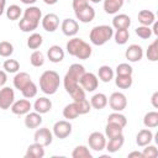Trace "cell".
Wrapping results in <instances>:
<instances>
[{"instance_id": "32", "label": "cell", "mask_w": 158, "mask_h": 158, "mask_svg": "<svg viewBox=\"0 0 158 158\" xmlns=\"http://www.w3.org/2000/svg\"><path fill=\"white\" fill-rule=\"evenodd\" d=\"M78 116H79V112L77 110V106H75L74 101L64 106V109H63V117L64 118H67L68 121H70V120L77 118Z\"/></svg>"}, {"instance_id": "39", "label": "cell", "mask_w": 158, "mask_h": 158, "mask_svg": "<svg viewBox=\"0 0 158 158\" xmlns=\"http://www.w3.org/2000/svg\"><path fill=\"white\" fill-rule=\"evenodd\" d=\"M115 38V42L117 44H125L128 38H130V32L128 28H121V30H116V32L112 36Z\"/></svg>"}, {"instance_id": "52", "label": "cell", "mask_w": 158, "mask_h": 158, "mask_svg": "<svg viewBox=\"0 0 158 158\" xmlns=\"http://www.w3.org/2000/svg\"><path fill=\"white\" fill-rule=\"evenodd\" d=\"M7 80V75L5 70H0V86H4Z\"/></svg>"}, {"instance_id": "50", "label": "cell", "mask_w": 158, "mask_h": 158, "mask_svg": "<svg viewBox=\"0 0 158 158\" xmlns=\"http://www.w3.org/2000/svg\"><path fill=\"white\" fill-rule=\"evenodd\" d=\"M88 4H89V0H73L72 6H73V10L77 11L79 9H81V7H84Z\"/></svg>"}, {"instance_id": "18", "label": "cell", "mask_w": 158, "mask_h": 158, "mask_svg": "<svg viewBox=\"0 0 158 158\" xmlns=\"http://www.w3.org/2000/svg\"><path fill=\"white\" fill-rule=\"evenodd\" d=\"M32 81V79H31V75L28 74V73H26V72H19V73H16V75L14 77V80H12V83H14V86L17 89V90H22L28 83H31Z\"/></svg>"}, {"instance_id": "2", "label": "cell", "mask_w": 158, "mask_h": 158, "mask_svg": "<svg viewBox=\"0 0 158 158\" xmlns=\"http://www.w3.org/2000/svg\"><path fill=\"white\" fill-rule=\"evenodd\" d=\"M84 73H85V68H84V65H81L79 63H74L69 67L68 72L65 73V75L63 78V85L68 94L79 85V79L81 78V75Z\"/></svg>"}, {"instance_id": "40", "label": "cell", "mask_w": 158, "mask_h": 158, "mask_svg": "<svg viewBox=\"0 0 158 158\" xmlns=\"http://www.w3.org/2000/svg\"><path fill=\"white\" fill-rule=\"evenodd\" d=\"M146 56H147V59H149L151 62H157L158 60V40H154L148 46Z\"/></svg>"}, {"instance_id": "49", "label": "cell", "mask_w": 158, "mask_h": 158, "mask_svg": "<svg viewBox=\"0 0 158 158\" xmlns=\"http://www.w3.org/2000/svg\"><path fill=\"white\" fill-rule=\"evenodd\" d=\"M69 95L72 96L73 101H80V100L85 99V90H84L80 85H78L75 89H73V90L69 93Z\"/></svg>"}, {"instance_id": "21", "label": "cell", "mask_w": 158, "mask_h": 158, "mask_svg": "<svg viewBox=\"0 0 158 158\" xmlns=\"http://www.w3.org/2000/svg\"><path fill=\"white\" fill-rule=\"evenodd\" d=\"M125 143V137L123 135L121 136H117V137H114V138H109V142H106V146H105V149L109 152V153H115L117 151H120L122 148Z\"/></svg>"}, {"instance_id": "37", "label": "cell", "mask_w": 158, "mask_h": 158, "mask_svg": "<svg viewBox=\"0 0 158 158\" xmlns=\"http://www.w3.org/2000/svg\"><path fill=\"white\" fill-rule=\"evenodd\" d=\"M22 15V9L19 6V5H10L7 9H6V16L10 21H15V20H19Z\"/></svg>"}, {"instance_id": "36", "label": "cell", "mask_w": 158, "mask_h": 158, "mask_svg": "<svg viewBox=\"0 0 158 158\" xmlns=\"http://www.w3.org/2000/svg\"><path fill=\"white\" fill-rule=\"evenodd\" d=\"M40 23L35 22V21H31V20H27L25 17H22L19 22V28L22 31V32H32L35 31L37 27H38Z\"/></svg>"}, {"instance_id": "57", "label": "cell", "mask_w": 158, "mask_h": 158, "mask_svg": "<svg viewBox=\"0 0 158 158\" xmlns=\"http://www.w3.org/2000/svg\"><path fill=\"white\" fill-rule=\"evenodd\" d=\"M43 1H44V4H47V5H54V4L58 2V0H43Z\"/></svg>"}, {"instance_id": "19", "label": "cell", "mask_w": 158, "mask_h": 158, "mask_svg": "<svg viewBox=\"0 0 158 158\" xmlns=\"http://www.w3.org/2000/svg\"><path fill=\"white\" fill-rule=\"evenodd\" d=\"M131 26V17L126 14H118L115 15L112 19V28L121 30V28H128Z\"/></svg>"}, {"instance_id": "55", "label": "cell", "mask_w": 158, "mask_h": 158, "mask_svg": "<svg viewBox=\"0 0 158 158\" xmlns=\"http://www.w3.org/2000/svg\"><path fill=\"white\" fill-rule=\"evenodd\" d=\"M152 25H153V28H151V30H152V33H154V35L157 36V35H158V23L154 21Z\"/></svg>"}, {"instance_id": "56", "label": "cell", "mask_w": 158, "mask_h": 158, "mask_svg": "<svg viewBox=\"0 0 158 158\" xmlns=\"http://www.w3.org/2000/svg\"><path fill=\"white\" fill-rule=\"evenodd\" d=\"M22 4H25V5H32V4H35L37 0H20Z\"/></svg>"}, {"instance_id": "20", "label": "cell", "mask_w": 158, "mask_h": 158, "mask_svg": "<svg viewBox=\"0 0 158 158\" xmlns=\"http://www.w3.org/2000/svg\"><path fill=\"white\" fill-rule=\"evenodd\" d=\"M153 139V132L149 128H143L141 131H138V133L136 135V143L139 147H144L147 144H149Z\"/></svg>"}, {"instance_id": "16", "label": "cell", "mask_w": 158, "mask_h": 158, "mask_svg": "<svg viewBox=\"0 0 158 158\" xmlns=\"http://www.w3.org/2000/svg\"><path fill=\"white\" fill-rule=\"evenodd\" d=\"M51 109H52V101H51L48 98H44V96L38 98V99H36V101L33 102V110H35L36 112L41 114V115L49 112Z\"/></svg>"}, {"instance_id": "51", "label": "cell", "mask_w": 158, "mask_h": 158, "mask_svg": "<svg viewBox=\"0 0 158 158\" xmlns=\"http://www.w3.org/2000/svg\"><path fill=\"white\" fill-rule=\"evenodd\" d=\"M151 102H152V105H153V107H158V91H154L153 93V95H152V98H151Z\"/></svg>"}, {"instance_id": "34", "label": "cell", "mask_w": 158, "mask_h": 158, "mask_svg": "<svg viewBox=\"0 0 158 158\" xmlns=\"http://www.w3.org/2000/svg\"><path fill=\"white\" fill-rule=\"evenodd\" d=\"M42 43H43V37L40 33L35 32V33L30 35V37L27 38V47L30 49H37L42 46Z\"/></svg>"}, {"instance_id": "15", "label": "cell", "mask_w": 158, "mask_h": 158, "mask_svg": "<svg viewBox=\"0 0 158 158\" xmlns=\"http://www.w3.org/2000/svg\"><path fill=\"white\" fill-rule=\"evenodd\" d=\"M64 54H65L64 53V49L60 46H58V44L51 46L48 48V51H47V57H48V59L52 63H59V62H62L64 59Z\"/></svg>"}, {"instance_id": "9", "label": "cell", "mask_w": 158, "mask_h": 158, "mask_svg": "<svg viewBox=\"0 0 158 158\" xmlns=\"http://www.w3.org/2000/svg\"><path fill=\"white\" fill-rule=\"evenodd\" d=\"M33 139L36 143H40L43 147H47L52 143L53 141V133L49 131V128L47 127H41L37 128L35 135H33Z\"/></svg>"}, {"instance_id": "44", "label": "cell", "mask_w": 158, "mask_h": 158, "mask_svg": "<svg viewBox=\"0 0 158 158\" xmlns=\"http://www.w3.org/2000/svg\"><path fill=\"white\" fill-rule=\"evenodd\" d=\"M14 53V46L12 43L7 41H1L0 42V56L4 58H9Z\"/></svg>"}, {"instance_id": "45", "label": "cell", "mask_w": 158, "mask_h": 158, "mask_svg": "<svg viewBox=\"0 0 158 158\" xmlns=\"http://www.w3.org/2000/svg\"><path fill=\"white\" fill-rule=\"evenodd\" d=\"M74 104L77 106V110H78L79 115H85V114H88L91 110L90 101H88L86 99H83L80 101H74Z\"/></svg>"}, {"instance_id": "31", "label": "cell", "mask_w": 158, "mask_h": 158, "mask_svg": "<svg viewBox=\"0 0 158 158\" xmlns=\"http://www.w3.org/2000/svg\"><path fill=\"white\" fill-rule=\"evenodd\" d=\"M132 75H116L115 78V84L118 89H128L132 86Z\"/></svg>"}, {"instance_id": "23", "label": "cell", "mask_w": 158, "mask_h": 158, "mask_svg": "<svg viewBox=\"0 0 158 158\" xmlns=\"http://www.w3.org/2000/svg\"><path fill=\"white\" fill-rule=\"evenodd\" d=\"M102 1H104V10L109 15L117 14L125 2V0H102Z\"/></svg>"}, {"instance_id": "54", "label": "cell", "mask_w": 158, "mask_h": 158, "mask_svg": "<svg viewBox=\"0 0 158 158\" xmlns=\"http://www.w3.org/2000/svg\"><path fill=\"white\" fill-rule=\"evenodd\" d=\"M5 5H6V0H0V16L5 11Z\"/></svg>"}, {"instance_id": "43", "label": "cell", "mask_w": 158, "mask_h": 158, "mask_svg": "<svg viewBox=\"0 0 158 158\" xmlns=\"http://www.w3.org/2000/svg\"><path fill=\"white\" fill-rule=\"evenodd\" d=\"M2 68L6 73H17L20 70V63L16 59H6L2 64Z\"/></svg>"}, {"instance_id": "53", "label": "cell", "mask_w": 158, "mask_h": 158, "mask_svg": "<svg viewBox=\"0 0 158 158\" xmlns=\"http://www.w3.org/2000/svg\"><path fill=\"white\" fill-rule=\"evenodd\" d=\"M132 157H137V158H143V154H142V152H138V151H133V152L128 153V158H132Z\"/></svg>"}, {"instance_id": "4", "label": "cell", "mask_w": 158, "mask_h": 158, "mask_svg": "<svg viewBox=\"0 0 158 158\" xmlns=\"http://www.w3.org/2000/svg\"><path fill=\"white\" fill-rule=\"evenodd\" d=\"M107 104L110 105V107L114 110V111H117V112H121L126 109L127 106V98L123 93H120V91H115L110 95V98L107 99Z\"/></svg>"}, {"instance_id": "59", "label": "cell", "mask_w": 158, "mask_h": 158, "mask_svg": "<svg viewBox=\"0 0 158 158\" xmlns=\"http://www.w3.org/2000/svg\"><path fill=\"white\" fill-rule=\"evenodd\" d=\"M0 88H1V86H0Z\"/></svg>"}, {"instance_id": "17", "label": "cell", "mask_w": 158, "mask_h": 158, "mask_svg": "<svg viewBox=\"0 0 158 158\" xmlns=\"http://www.w3.org/2000/svg\"><path fill=\"white\" fill-rule=\"evenodd\" d=\"M42 121H43V120H42L41 114H38V112H36V111H33V112H27L26 116H25V120H23L25 126H26L27 128H37V127L41 126Z\"/></svg>"}, {"instance_id": "7", "label": "cell", "mask_w": 158, "mask_h": 158, "mask_svg": "<svg viewBox=\"0 0 158 158\" xmlns=\"http://www.w3.org/2000/svg\"><path fill=\"white\" fill-rule=\"evenodd\" d=\"M79 85L85 90V91H94L98 85H99V79H98V75H95L94 73H90V72H85L81 78L79 79Z\"/></svg>"}, {"instance_id": "6", "label": "cell", "mask_w": 158, "mask_h": 158, "mask_svg": "<svg viewBox=\"0 0 158 158\" xmlns=\"http://www.w3.org/2000/svg\"><path fill=\"white\" fill-rule=\"evenodd\" d=\"M88 143L93 151L101 152L102 149H105V146H106V136L98 131L91 132L88 137Z\"/></svg>"}, {"instance_id": "33", "label": "cell", "mask_w": 158, "mask_h": 158, "mask_svg": "<svg viewBox=\"0 0 158 158\" xmlns=\"http://www.w3.org/2000/svg\"><path fill=\"white\" fill-rule=\"evenodd\" d=\"M107 122L116 123V125H118L121 127H125L127 125V118H126V116L123 114L115 111V112H112V114H110L107 116Z\"/></svg>"}, {"instance_id": "26", "label": "cell", "mask_w": 158, "mask_h": 158, "mask_svg": "<svg viewBox=\"0 0 158 158\" xmlns=\"http://www.w3.org/2000/svg\"><path fill=\"white\" fill-rule=\"evenodd\" d=\"M23 17L40 23V20H42V11L37 6H28L23 12Z\"/></svg>"}, {"instance_id": "24", "label": "cell", "mask_w": 158, "mask_h": 158, "mask_svg": "<svg viewBox=\"0 0 158 158\" xmlns=\"http://www.w3.org/2000/svg\"><path fill=\"white\" fill-rule=\"evenodd\" d=\"M90 105L95 110H102L107 105V96L104 93H96L91 96Z\"/></svg>"}, {"instance_id": "58", "label": "cell", "mask_w": 158, "mask_h": 158, "mask_svg": "<svg viewBox=\"0 0 158 158\" xmlns=\"http://www.w3.org/2000/svg\"><path fill=\"white\" fill-rule=\"evenodd\" d=\"M89 1H91V2H94V4H98V2H100V1H102V0H89Z\"/></svg>"}, {"instance_id": "48", "label": "cell", "mask_w": 158, "mask_h": 158, "mask_svg": "<svg viewBox=\"0 0 158 158\" xmlns=\"http://www.w3.org/2000/svg\"><path fill=\"white\" fill-rule=\"evenodd\" d=\"M142 154H143V158H156L158 156V149L156 146H152L151 143L144 146L143 151H142Z\"/></svg>"}, {"instance_id": "14", "label": "cell", "mask_w": 158, "mask_h": 158, "mask_svg": "<svg viewBox=\"0 0 158 158\" xmlns=\"http://www.w3.org/2000/svg\"><path fill=\"white\" fill-rule=\"evenodd\" d=\"M125 57L128 62L131 63H136L139 62L143 57V49L139 44H131L128 46V48L125 52Z\"/></svg>"}, {"instance_id": "42", "label": "cell", "mask_w": 158, "mask_h": 158, "mask_svg": "<svg viewBox=\"0 0 158 158\" xmlns=\"http://www.w3.org/2000/svg\"><path fill=\"white\" fill-rule=\"evenodd\" d=\"M37 91H38L37 85H36L33 81H31V83H28V84L21 90V94H22L23 98H26V99H32V98H35V96L37 95Z\"/></svg>"}, {"instance_id": "46", "label": "cell", "mask_w": 158, "mask_h": 158, "mask_svg": "<svg viewBox=\"0 0 158 158\" xmlns=\"http://www.w3.org/2000/svg\"><path fill=\"white\" fill-rule=\"evenodd\" d=\"M135 32H136V35H137L139 38H142V40H148V38L153 35L151 27H149V26H143V25L136 27Z\"/></svg>"}, {"instance_id": "1", "label": "cell", "mask_w": 158, "mask_h": 158, "mask_svg": "<svg viewBox=\"0 0 158 158\" xmlns=\"http://www.w3.org/2000/svg\"><path fill=\"white\" fill-rule=\"evenodd\" d=\"M60 84L59 74L54 70H44L40 77V89L47 95H53L57 93Z\"/></svg>"}, {"instance_id": "5", "label": "cell", "mask_w": 158, "mask_h": 158, "mask_svg": "<svg viewBox=\"0 0 158 158\" xmlns=\"http://www.w3.org/2000/svg\"><path fill=\"white\" fill-rule=\"evenodd\" d=\"M72 128H73V126H72V123L68 121V120H60V121H57L54 125H53V131H52V133H53V136H56L57 138H59V139H64V138H67L70 133H72Z\"/></svg>"}, {"instance_id": "25", "label": "cell", "mask_w": 158, "mask_h": 158, "mask_svg": "<svg viewBox=\"0 0 158 158\" xmlns=\"http://www.w3.org/2000/svg\"><path fill=\"white\" fill-rule=\"evenodd\" d=\"M138 22L143 26H151L156 21V15L151 10H141L137 15Z\"/></svg>"}, {"instance_id": "38", "label": "cell", "mask_w": 158, "mask_h": 158, "mask_svg": "<svg viewBox=\"0 0 158 158\" xmlns=\"http://www.w3.org/2000/svg\"><path fill=\"white\" fill-rule=\"evenodd\" d=\"M91 53H93L91 46H90L89 43H86V42H83L81 46L79 47V49H78L75 57H77L78 59H88V58H90Z\"/></svg>"}, {"instance_id": "35", "label": "cell", "mask_w": 158, "mask_h": 158, "mask_svg": "<svg viewBox=\"0 0 158 158\" xmlns=\"http://www.w3.org/2000/svg\"><path fill=\"white\" fill-rule=\"evenodd\" d=\"M72 157L73 158H93L91 152L89 151V148L86 146H77L73 152H72Z\"/></svg>"}, {"instance_id": "22", "label": "cell", "mask_w": 158, "mask_h": 158, "mask_svg": "<svg viewBox=\"0 0 158 158\" xmlns=\"http://www.w3.org/2000/svg\"><path fill=\"white\" fill-rule=\"evenodd\" d=\"M25 157L26 158H43L44 157V147L41 146L40 143L35 142L27 147Z\"/></svg>"}, {"instance_id": "30", "label": "cell", "mask_w": 158, "mask_h": 158, "mask_svg": "<svg viewBox=\"0 0 158 158\" xmlns=\"http://www.w3.org/2000/svg\"><path fill=\"white\" fill-rule=\"evenodd\" d=\"M143 125L147 128H154L158 126V112L157 111H149L143 117Z\"/></svg>"}, {"instance_id": "10", "label": "cell", "mask_w": 158, "mask_h": 158, "mask_svg": "<svg viewBox=\"0 0 158 158\" xmlns=\"http://www.w3.org/2000/svg\"><path fill=\"white\" fill-rule=\"evenodd\" d=\"M77 20H79L83 23H89L95 19V9L91 5H85L84 7L74 11Z\"/></svg>"}, {"instance_id": "8", "label": "cell", "mask_w": 158, "mask_h": 158, "mask_svg": "<svg viewBox=\"0 0 158 158\" xmlns=\"http://www.w3.org/2000/svg\"><path fill=\"white\" fill-rule=\"evenodd\" d=\"M15 101V91L9 86H4L0 89V109L7 110Z\"/></svg>"}, {"instance_id": "28", "label": "cell", "mask_w": 158, "mask_h": 158, "mask_svg": "<svg viewBox=\"0 0 158 158\" xmlns=\"http://www.w3.org/2000/svg\"><path fill=\"white\" fill-rule=\"evenodd\" d=\"M121 135H123V127H121L116 123H111V122L106 123L105 136L107 138H114V137H117V136H121Z\"/></svg>"}, {"instance_id": "41", "label": "cell", "mask_w": 158, "mask_h": 158, "mask_svg": "<svg viewBox=\"0 0 158 158\" xmlns=\"http://www.w3.org/2000/svg\"><path fill=\"white\" fill-rule=\"evenodd\" d=\"M30 62L36 68L42 67L44 64V54L41 51H33L30 56Z\"/></svg>"}, {"instance_id": "47", "label": "cell", "mask_w": 158, "mask_h": 158, "mask_svg": "<svg viewBox=\"0 0 158 158\" xmlns=\"http://www.w3.org/2000/svg\"><path fill=\"white\" fill-rule=\"evenodd\" d=\"M133 69L128 63H120L116 67V75H132Z\"/></svg>"}, {"instance_id": "11", "label": "cell", "mask_w": 158, "mask_h": 158, "mask_svg": "<svg viewBox=\"0 0 158 158\" xmlns=\"http://www.w3.org/2000/svg\"><path fill=\"white\" fill-rule=\"evenodd\" d=\"M11 111L15 115H26L27 112H30V110L32 109V104L30 102L28 99H20L14 101V104L11 105Z\"/></svg>"}, {"instance_id": "3", "label": "cell", "mask_w": 158, "mask_h": 158, "mask_svg": "<svg viewBox=\"0 0 158 158\" xmlns=\"http://www.w3.org/2000/svg\"><path fill=\"white\" fill-rule=\"evenodd\" d=\"M114 36V28L109 25H99L91 28L89 33V40L95 46H102L110 41Z\"/></svg>"}, {"instance_id": "13", "label": "cell", "mask_w": 158, "mask_h": 158, "mask_svg": "<svg viewBox=\"0 0 158 158\" xmlns=\"http://www.w3.org/2000/svg\"><path fill=\"white\" fill-rule=\"evenodd\" d=\"M60 28H62V32L63 35L68 36V37H74L78 31H79V23L77 22V20H73V19H64L62 21V25H60Z\"/></svg>"}, {"instance_id": "29", "label": "cell", "mask_w": 158, "mask_h": 158, "mask_svg": "<svg viewBox=\"0 0 158 158\" xmlns=\"http://www.w3.org/2000/svg\"><path fill=\"white\" fill-rule=\"evenodd\" d=\"M83 42H84V41H83L80 37H73V38H70V40L67 42V46H65L67 52H68L70 56H74V57H75V54H77V52H78V49H79V47L81 46Z\"/></svg>"}, {"instance_id": "27", "label": "cell", "mask_w": 158, "mask_h": 158, "mask_svg": "<svg viewBox=\"0 0 158 158\" xmlns=\"http://www.w3.org/2000/svg\"><path fill=\"white\" fill-rule=\"evenodd\" d=\"M114 75H115L114 69L110 65H101L98 70V78L104 83L111 81L114 79Z\"/></svg>"}, {"instance_id": "12", "label": "cell", "mask_w": 158, "mask_h": 158, "mask_svg": "<svg viewBox=\"0 0 158 158\" xmlns=\"http://www.w3.org/2000/svg\"><path fill=\"white\" fill-rule=\"evenodd\" d=\"M59 26V17L56 14H47L42 17V27L47 32H54Z\"/></svg>"}]
</instances>
